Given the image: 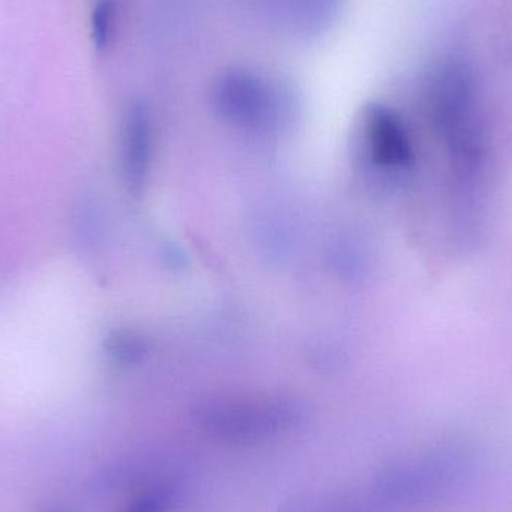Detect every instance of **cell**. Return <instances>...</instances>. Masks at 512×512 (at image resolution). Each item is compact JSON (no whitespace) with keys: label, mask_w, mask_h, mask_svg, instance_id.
<instances>
[{"label":"cell","mask_w":512,"mask_h":512,"mask_svg":"<svg viewBox=\"0 0 512 512\" xmlns=\"http://www.w3.org/2000/svg\"><path fill=\"white\" fill-rule=\"evenodd\" d=\"M427 102L456 182L474 185L486 161L483 110L474 69L462 59L442 63L430 80Z\"/></svg>","instance_id":"6da1fadb"},{"label":"cell","mask_w":512,"mask_h":512,"mask_svg":"<svg viewBox=\"0 0 512 512\" xmlns=\"http://www.w3.org/2000/svg\"><path fill=\"white\" fill-rule=\"evenodd\" d=\"M303 420L298 406L288 402H215L198 411L207 433L225 441L270 439L297 427Z\"/></svg>","instance_id":"7a4b0ae2"},{"label":"cell","mask_w":512,"mask_h":512,"mask_svg":"<svg viewBox=\"0 0 512 512\" xmlns=\"http://www.w3.org/2000/svg\"><path fill=\"white\" fill-rule=\"evenodd\" d=\"M277 87L248 72H231L216 84L215 101L219 111L231 122L262 125L279 111Z\"/></svg>","instance_id":"3957f363"},{"label":"cell","mask_w":512,"mask_h":512,"mask_svg":"<svg viewBox=\"0 0 512 512\" xmlns=\"http://www.w3.org/2000/svg\"><path fill=\"white\" fill-rule=\"evenodd\" d=\"M364 135L373 161L390 171H405L412 164V146L402 120L385 107L373 105L364 114Z\"/></svg>","instance_id":"277c9868"},{"label":"cell","mask_w":512,"mask_h":512,"mask_svg":"<svg viewBox=\"0 0 512 512\" xmlns=\"http://www.w3.org/2000/svg\"><path fill=\"white\" fill-rule=\"evenodd\" d=\"M149 149V131L146 117L140 111H132L123 126L122 174L129 191L137 192L143 186Z\"/></svg>","instance_id":"5b68a950"},{"label":"cell","mask_w":512,"mask_h":512,"mask_svg":"<svg viewBox=\"0 0 512 512\" xmlns=\"http://www.w3.org/2000/svg\"><path fill=\"white\" fill-rule=\"evenodd\" d=\"M282 512H393L375 493L364 498H303L286 505Z\"/></svg>","instance_id":"8992f818"},{"label":"cell","mask_w":512,"mask_h":512,"mask_svg":"<svg viewBox=\"0 0 512 512\" xmlns=\"http://www.w3.org/2000/svg\"><path fill=\"white\" fill-rule=\"evenodd\" d=\"M289 21L297 24L301 32H315L330 21L337 0H285Z\"/></svg>","instance_id":"52a82bcc"},{"label":"cell","mask_w":512,"mask_h":512,"mask_svg":"<svg viewBox=\"0 0 512 512\" xmlns=\"http://www.w3.org/2000/svg\"><path fill=\"white\" fill-rule=\"evenodd\" d=\"M176 505V492L168 486H155L129 499L116 512H170Z\"/></svg>","instance_id":"ba28073f"},{"label":"cell","mask_w":512,"mask_h":512,"mask_svg":"<svg viewBox=\"0 0 512 512\" xmlns=\"http://www.w3.org/2000/svg\"><path fill=\"white\" fill-rule=\"evenodd\" d=\"M116 21V3L114 0H99L93 12V38L99 48L110 41L111 32Z\"/></svg>","instance_id":"9c48e42d"}]
</instances>
